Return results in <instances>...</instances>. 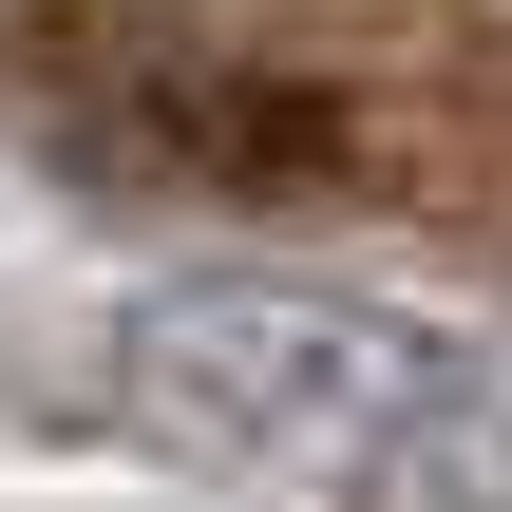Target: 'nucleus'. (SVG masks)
I'll return each instance as SVG.
<instances>
[{"instance_id": "1", "label": "nucleus", "mask_w": 512, "mask_h": 512, "mask_svg": "<svg viewBox=\"0 0 512 512\" xmlns=\"http://www.w3.org/2000/svg\"><path fill=\"white\" fill-rule=\"evenodd\" d=\"M38 152L114 190H247V209H418L512 228V38H361V19H133L76 0L19 57Z\"/></svg>"}, {"instance_id": "2", "label": "nucleus", "mask_w": 512, "mask_h": 512, "mask_svg": "<svg viewBox=\"0 0 512 512\" xmlns=\"http://www.w3.org/2000/svg\"><path fill=\"white\" fill-rule=\"evenodd\" d=\"M95 418L190 475L512 512V361L418 304H361V285H152L95 342Z\"/></svg>"}]
</instances>
